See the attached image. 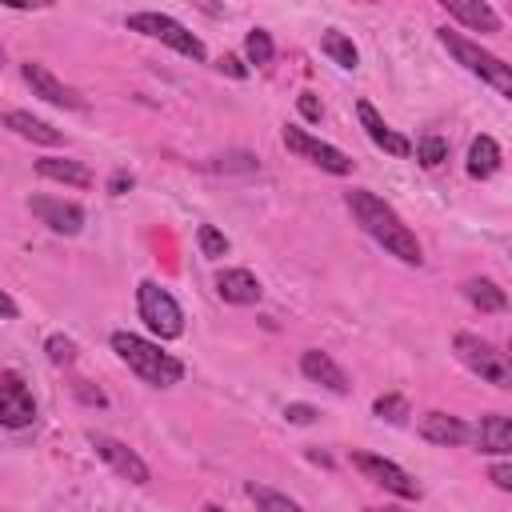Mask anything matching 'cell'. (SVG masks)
<instances>
[{
  "label": "cell",
  "mask_w": 512,
  "mask_h": 512,
  "mask_svg": "<svg viewBox=\"0 0 512 512\" xmlns=\"http://www.w3.org/2000/svg\"><path fill=\"white\" fill-rule=\"evenodd\" d=\"M348 208H352V216L360 220V228H364L376 244H384L396 260H404V264H420V260H424L416 232H412V228L396 216V208L384 204L376 192H368V188H352V192H348Z\"/></svg>",
  "instance_id": "obj_1"
},
{
  "label": "cell",
  "mask_w": 512,
  "mask_h": 512,
  "mask_svg": "<svg viewBox=\"0 0 512 512\" xmlns=\"http://www.w3.org/2000/svg\"><path fill=\"white\" fill-rule=\"evenodd\" d=\"M112 348H116V356H120L144 384L172 388V384H180V376H184V364H180L172 352H160V344H152V340H144V336L112 332Z\"/></svg>",
  "instance_id": "obj_2"
},
{
  "label": "cell",
  "mask_w": 512,
  "mask_h": 512,
  "mask_svg": "<svg viewBox=\"0 0 512 512\" xmlns=\"http://www.w3.org/2000/svg\"><path fill=\"white\" fill-rule=\"evenodd\" d=\"M440 44L472 72V76H480L484 84H492L496 92H504V96H512V68L500 60V56H492V52H484L480 44H472V40H464L460 32H448V28H440Z\"/></svg>",
  "instance_id": "obj_3"
},
{
  "label": "cell",
  "mask_w": 512,
  "mask_h": 512,
  "mask_svg": "<svg viewBox=\"0 0 512 512\" xmlns=\"http://www.w3.org/2000/svg\"><path fill=\"white\" fill-rule=\"evenodd\" d=\"M136 308H140V320L160 336V340H176L184 332V312L176 304V296L168 288H160L156 280H140L136 288Z\"/></svg>",
  "instance_id": "obj_4"
},
{
  "label": "cell",
  "mask_w": 512,
  "mask_h": 512,
  "mask_svg": "<svg viewBox=\"0 0 512 512\" xmlns=\"http://www.w3.org/2000/svg\"><path fill=\"white\" fill-rule=\"evenodd\" d=\"M452 348H456L460 364H464L468 372H476L480 380H488V384H496V388H508V384H512V364H508V356H504L496 344H488V340H480V336H472V332H456Z\"/></svg>",
  "instance_id": "obj_5"
},
{
  "label": "cell",
  "mask_w": 512,
  "mask_h": 512,
  "mask_svg": "<svg viewBox=\"0 0 512 512\" xmlns=\"http://www.w3.org/2000/svg\"><path fill=\"white\" fill-rule=\"evenodd\" d=\"M128 28H132V32H144V36L168 44V48H176V52L188 56V60H204V56H208V52H204V40H200L196 32H188L180 20L164 16V12H132V16H128Z\"/></svg>",
  "instance_id": "obj_6"
},
{
  "label": "cell",
  "mask_w": 512,
  "mask_h": 512,
  "mask_svg": "<svg viewBox=\"0 0 512 512\" xmlns=\"http://www.w3.org/2000/svg\"><path fill=\"white\" fill-rule=\"evenodd\" d=\"M32 420H36V400H32L28 380L16 368H4L0 372V424L4 428H28Z\"/></svg>",
  "instance_id": "obj_7"
},
{
  "label": "cell",
  "mask_w": 512,
  "mask_h": 512,
  "mask_svg": "<svg viewBox=\"0 0 512 512\" xmlns=\"http://www.w3.org/2000/svg\"><path fill=\"white\" fill-rule=\"evenodd\" d=\"M284 144H288L296 156H304L308 164H316V168H324V172H332V176H348V172H352V156H344L340 148H332V144L308 136V132L296 128V124L284 128Z\"/></svg>",
  "instance_id": "obj_8"
},
{
  "label": "cell",
  "mask_w": 512,
  "mask_h": 512,
  "mask_svg": "<svg viewBox=\"0 0 512 512\" xmlns=\"http://www.w3.org/2000/svg\"><path fill=\"white\" fill-rule=\"evenodd\" d=\"M352 464H356L372 484L388 488L392 496H400V500H420V484H416L400 464H392V460H384V456H372V452H356Z\"/></svg>",
  "instance_id": "obj_9"
},
{
  "label": "cell",
  "mask_w": 512,
  "mask_h": 512,
  "mask_svg": "<svg viewBox=\"0 0 512 512\" xmlns=\"http://www.w3.org/2000/svg\"><path fill=\"white\" fill-rule=\"evenodd\" d=\"M92 448H96V456H100L112 472H120L124 480H132V484H148V464H144L124 440L104 436V432H92Z\"/></svg>",
  "instance_id": "obj_10"
},
{
  "label": "cell",
  "mask_w": 512,
  "mask_h": 512,
  "mask_svg": "<svg viewBox=\"0 0 512 512\" xmlns=\"http://www.w3.org/2000/svg\"><path fill=\"white\" fill-rule=\"evenodd\" d=\"M20 76H24V84L40 96V100H48V104H56V108H84V100H80V92H72L64 80H56L44 64H36V60H28V64H20Z\"/></svg>",
  "instance_id": "obj_11"
},
{
  "label": "cell",
  "mask_w": 512,
  "mask_h": 512,
  "mask_svg": "<svg viewBox=\"0 0 512 512\" xmlns=\"http://www.w3.org/2000/svg\"><path fill=\"white\" fill-rule=\"evenodd\" d=\"M28 208L40 216V224H48L60 236H76L84 228V208L72 200H56V196H32Z\"/></svg>",
  "instance_id": "obj_12"
},
{
  "label": "cell",
  "mask_w": 512,
  "mask_h": 512,
  "mask_svg": "<svg viewBox=\"0 0 512 512\" xmlns=\"http://www.w3.org/2000/svg\"><path fill=\"white\" fill-rule=\"evenodd\" d=\"M356 116H360V128L368 132V140H372L376 148H384L388 156H400V160H404V156H412V140H408V136H400L396 128H388V124H384V116H380L368 100H360V104H356Z\"/></svg>",
  "instance_id": "obj_13"
},
{
  "label": "cell",
  "mask_w": 512,
  "mask_h": 512,
  "mask_svg": "<svg viewBox=\"0 0 512 512\" xmlns=\"http://www.w3.org/2000/svg\"><path fill=\"white\" fill-rule=\"evenodd\" d=\"M300 372L312 380V384H324L328 392H336V396H344L352 384H348V376H344V368L328 356V352H320V348H308L304 356H300Z\"/></svg>",
  "instance_id": "obj_14"
},
{
  "label": "cell",
  "mask_w": 512,
  "mask_h": 512,
  "mask_svg": "<svg viewBox=\"0 0 512 512\" xmlns=\"http://www.w3.org/2000/svg\"><path fill=\"white\" fill-rule=\"evenodd\" d=\"M476 448L488 452V456H508L512 452V420L500 416V412L480 416V424H476Z\"/></svg>",
  "instance_id": "obj_15"
},
{
  "label": "cell",
  "mask_w": 512,
  "mask_h": 512,
  "mask_svg": "<svg viewBox=\"0 0 512 512\" xmlns=\"http://www.w3.org/2000/svg\"><path fill=\"white\" fill-rule=\"evenodd\" d=\"M216 292L228 304H256L260 300V280L248 268H224V272H216Z\"/></svg>",
  "instance_id": "obj_16"
},
{
  "label": "cell",
  "mask_w": 512,
  "mask_h": 512,
  "mask_svg": "<svg viewBox=\"0 0 512 512\" xmlns=\"http://www.w3.org/2000/svg\"><path fill=\"white\" fill-rule=\"evenodd\" d=\"M420 436L432 440V444H464L468 424L452 412H428V416H420Z\"/></svg>",
  "instance_id": "obj_17"
},
{
  "label": "cell",
  "mask_w": 512,
  "mask_h": 512,
  "mask_svg": "<svg viewBox=\"0 0 512 512\" xmlns=\"http://www.w3.org/2000/svg\"><path fill=\"white\" fill-rule=\"evenodd\" d=\"M444 8H448V16L468 24L472 32H500V16L484 0H444Z\"/></svg>",
  "instance_id": "obj_18"
},
{
  "label": "cell",
  "mask_w": 512,
  "mask_h": 512,
  "mask_svg": "<svg viewBox=\"0 0 512 512\" xmlns=\"http://www.w3.org/2000/svg\"><path fill=\"white\" fill-rule=\"evenodd\" d=\"M4 128H12L16 136H24V140H32V144H60V140H64L60 128H52V124H44L40 116L20 112V108L4 112Z\"/></svg>",
  "instance_id": "obj_19"
},
{
  "label": "cell",
  "mask_w": 512,
  "mask_h": 512,
  "mask_svg": "<svg viewBox=\"0 0 512 512\" xmlns=\"http://www.w3.org/2000/svg\"><path fill=\"white\" fill-rule=\"evenodd\" d=\"M36 172L44 180H60V184H72V188H88L92 184V172L80 164V160H64V156H44L36 160Z\"/></svg>",
  "instance_id": "obj_20"
},
{
  "label": "cell",
  "mask_w": 512,
  "mask_h": 512,
  "mask_svg": "<svg viewBox=\"0 0 512 512\" xmlns=\"http://www.w3.org/2000/svg\"><path fill=\"white\" fill-rule=\"evenodd\" d=\"M496 168H500V144L492 136H476L468 148V176L488 180V176H496Z\"/></svg>",
  "instance_id": "obj_21"
},
{
  "label": "cell",
  "mask_w": 512,
  "mask_h": 512,
  "mask_svg": "<svg viewBox=\"0 0 512 512\" xmlns=\"http://www.w3.org/2000/svg\"><path fill=\"white\" fill-rule=\"evenodd\" d=\"M464 300H468L472 308H480V312H504V304H508L504 288L492 284V280H484V276H476V280L464 284Z\"/></svg>",
  "instance_id": "obj_22"
},
{
  "label": "cell",
  "mask_w": 512,
  "mask_h": 512,
  "mask_svg": "<svg viewBox=\"0 0 512 512\" xmlns=\"http://www.w3.org/2000/svg\"><path fill=\"white\" fill-rule=\"evenodd\" d=\"M320 48H324V56H332V64H340V68H356V64H360L356 44H352L344 32H336V28H328V32H324Z\"/></svg>",
  "instance_id": "obj_23"
},
{
  "label": "cell",
  "mask_w": 512,
  "mask_h": 512,
  "mask_svg": "<svg viewBox=\"0 0 512 512\" xmlns=\"http://www.w3.org/2000/svg\"><path fill=\"white\" fill-rule=\"evenodd\" d=\"M248 496H252L256 512H304L296 500H288L284 492H276V488H264V484H248Z\"/></svg>",
  "instance_id": "obj_24"
},
{
  "label": "cell",
  "mask_w": 512,
  "mask_h": 512,
  "mask_svg": "<svg viewBox=\"0 0 512 512\" xmlns=\"http://www.w3.org/2000/svg\"><path fill=\"white\" fill-rule=\"evenodd\" d=\"M412 152H416V160H420L424 168H436V164L448 160V140H444V136H424Z\"/></svg>",
  "instance_id": "obj_25"
},
{
  "label": "cell",
  "mask_w": 512,
  "mask_h": 512,
  "mask_svg": "<svg viewBox=\"0 0 512 512\" xmlns=\"http://www.w3.org/2000/svg\"><path fill=\"white\" fill-rule=\"evenodd\" d=\"M244 52H248V60H252V64H268L276 48H272V36H268L264 28H252V32L244 36Z\"/></svg>",
  "instance_id": "obj_26"
},
{
  "label": "cell",
  "mask_w": 512,
  "mask_h": 512,
  "mask_svg": "<svg viewBox=\"0 0 512 512\" xmlns=\"http://www.w3.org/2000/svg\"><path fill=\"white\" fill-rule=\"evenodd\" d=\"M196 240H200V252H204L208 260H216V256L228 252V236H224L220 228H212V224H200V228H196Z\"/></svg>",
  "instance_id": "obj_27"
},
{
  "label": "cell",
  "mask_w": 512,
  "mask_h": 512,
  "mask_svg": "<svg viewBox=\"0 0 512 512\" xmlns=\"http://www.w3.org/2000/svg\"><path fill=\"white\" fill-rule=\"evenodd\" d=\"M372 412H376L380 420H392V424H400V420L408 416V400H404V396H380V400L372 404Z\"/></svg>",
  "instance_id": "obj_28"
},
{
  "label": "cell",
  "mask_w": 512,
  "mask_h": 512,
  "mask_svg": "<svg viewBox=\"0 0 512 512\" xmlns=\"http://www.w3.org/2000/svg\"><path fill=\"white\" fill-rule=\"evenodd\" d=\"M44 348H48V360H52V364H72V360H76V344H72L68 336H48Z\"/></svg>",
  "instance_id": "obj_29"
},
{
  "label": "cell",
  "mask_w": 512,
  "mask_h": 512,
  "mask_svg": "<svg viewBox=\"0 0 512 512\" xmlns=\"http://www.w3.org/2000/svg\"><path fill=\"white\" fill-rule=\"evenodd\" d=\"M284 416H288L292 424H312V420H316V408H312V404H288Z\"/></svg>",
  "instance_id": "obj_30"
},
{
  "label": "cell",
  "mask_w": 512,
  "mask_h": 512,
  "mask_svg": "<svg viewBox=\"0 0 512 512\" xmlns=\"http://www.w3.org/2000/svg\"><path fill=\"white\" fill-rule=\"evenodd\" d=\"M132 184H136V176H132V172H112V180H108V192H112V196H124Z\"/></svg>",
  "instance_id": "obj_31"
},
{
  "label": "cell",
  "mask_w": 512,
  "mask_h": 512,
  "mask_svg": "<svg viewBox=\"0 0 512 512\" xmlns=\"http://www.w3.org/2000/svg\"><path fill=\"white\" fill-rule=\"evenodd\" d=\"M296 104H300V112H304L308 120H320V100H316L312 92H300V100H296Z\"/></svg>",
  "instance_id": "obj_32"
},
{
  "label": "cell",
  "mask_w": 512,
  "mask_h": 512,
  "mask_svg": "<svg viewBox=\"0 0 512 512\" xmlns=\"http://www.w3.org/2000/svg\"><path fill=\"white\" fill-rule=\"evenodd\" d=\"M216 68H220V72H228V76H236V80H244V76H248V68H244V64L236 60V56H224V60H220Z\"/></svg>",
  "instance_id": "obj_33"
},
{
  "label": "cell",
  "mask_w": 512,
  "mask_h": 512,
  "mask_svg": "<svg viewBox=\"0 0 512 512\" xmlns=\"http://www.w3.org/2000/svg\"><path fill=\"white\" fill-rule=\"evenodd\" d=\"M492 484H496V488H504V492H508V488H512V468H508V464H504V460H500V464H496V468H492Z\"/></svg>",
  "instance_id": "obj_34"
},
{
  "label": "cell",
  "mask_w": 512,
  "mask_h": 512,
  "mask_svg": "<svg viewBox=\"0 0 512 512\" xmlns=\"http://www.w3.org/2000/svg\"><path fill=\"white\" fill-rule=\"evenodd\" d=\"M0 316H4V320H12V316H16V300H12L8 292H0Z\"/></svg>",
  "instance_id": "obj_35"
},
{
  "label": "cell",
  "mask_w": 512,
  "mask_h": 512,
  "mask_svg": "<svg viewBox=\"0 0 512 512\" xmlns=\"http://www.w3.org/2000/svg\"><path fill=\"white\" fill-rule=\"evenodd\" d=\"M368 512H404V508H368Z\"/></svg>",
  "instance_id": "obj_36"
},
{
  "label": "cell",
  "mask_w": 512,
  "mask_h": 512,
  "mask_svg": "<svg viewBox=\"0 0 512 512\" xmlns=\"http://www.w3.org/2000/svg\"><path fill=\"white\" fill-rule=\"evenodd\" d=\"M204 512H224V508H216V504H208V508H204Z\"/></svg>",
  "instance_id": "obj_37"
},
{
  "label": "cell",
  "mask_w": 512,
  "mask_h": 512,
  "mask_svg": "<svg viewBox=\"0 0 512 512\" xmlns=\"http://www.w3.org/2000/svg\"><path fill=\"white\" fill-rule=\"evenodd\" d=\"M0 68H4V48H0Z\"/></svg>",
  "instance_id": "obj_38"
}]
</instances>
